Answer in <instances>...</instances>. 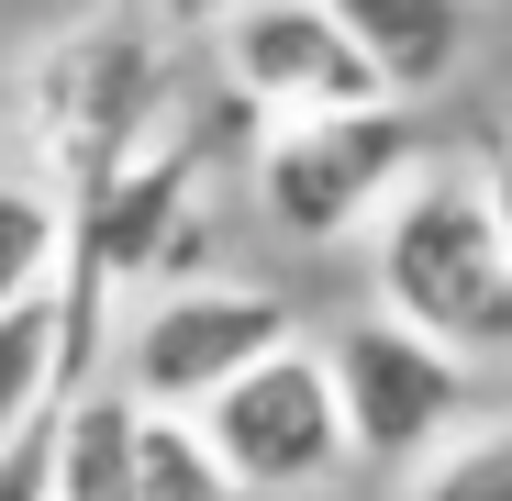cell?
<instances>
[{"mask_svg": "<svg viewBox=\"0 0 512 501\" xmlns=\"http://www.w3.org/2000/svg\"><path fill=\"white\" fill-rule=\"evenodd\" d=\"M490 145H501V156H512V101H501V134H490Z\"/></svg>", "mask_w": 512, "mask_h": 501, "instance_id": "2e32d148", "label": "cell"}, {"mask_svg": "<svg viewBox=\"0 0 512 501\" xmlns=\"http://www.w3.org/2000/svg\"><path fill=\"white\" fill-rule=\"evenodd\" d=\"M56 257H67V201L45 179H0V301L56 290Z\"/></svg>", "mask_w": 512, "mask_h": 501, "instance_id": "7c38bea8", "label": "cell"}, {"mask_svg": "<svg viewBox=\"0 0 512 501\" xmlns=\"http://www.w3.org/2000/svg\"><path fill=\"white\" fill-rule=\"evenodd\" d=\"M290 301L256 290V279H156V301L134 312L123 334V390L156 401V412H201L245 357L290 346Z\"/></svg>", "mask_w": 512, "mask_h": 501, "instance_id": "8992f818", "label": "cell"}, {"mask_svg": "<svg viewBox=\"0 0 512 501\" xmlns=\"http://www.w3.org/2000/svg\"><path fill=\"white\" fill-rule=\"evenodd\" d=\"M145 12H156V23H167V34H212V23H223V12H234V0H145Z\"/></svg>", "mask_w": 512, "mask_h": 501, "instance_id": "9a60e30c", "label": "cell"}, {"mask_svg": "<svg viewBox=\"0 0 512 501\" xmlns=\"http://www.w3.org/2000/svg\"><path fill=\"white\" fill-rule=\"evenodd\" d=\"M134 390L123 379H78L56 412V479L45 501H134Z\"/></svg>", "mask_w": 512, "mask_h": 501, "instance_id": "9c48e42d", "label": "cell"}, {"mask_svg": "<svg viewBox=\"0 0 512 501\" xmlns=\"http://www.w3.org/2000/svg\"><path fill=\"white\" fill-rule=\"evenodd\" d=\"M190 424L212 435V457L234 468L245 501H290V490H323L334 468H357L346 457V412H334V379H323V346H268V357H245Z\"/></svg>", "mask_w": 512, "mask_h": 501, "instance_id": "277c9868", "label": "cell"}, {"mask_svg": "<svg viewBox=\"0 0 512 501\" xmlns=\"http://www.w3.org/2000/svg\"><path fill=\"white\" fill-rule=\"evenodd\" d=\"M134 501H245L234 468L212 457V435L190 424V412H134Z\"/></svg>", "mask_w": 512, "mask_h": 501, "instance_id": "30bf717a", "label": "cell"}, {"mask_svg": "<svg viewBox=\"0 0 512 501\" xmlns=\"http://www.w3.org/2000/svg\"><path fill=\"white\" fill-rule=\"evenodd\" d=\"M412 501H512V412L501 424H457L412 468Z\"/></svg>", "mask_w": 512, "mask_h": 501, "instance_id": "4fadbf2b", "label": "cell"}, {"mask_svg": "<svg viewBox=\"0 0 512 501\" xmlns=\"http://www.w3.org/2000/svg\"><path fill=\"white\" fill-rule=\"evenodd\" d=\"M368 223H379L368 279H379L390 323L457 346L468 368L512 357V268H501V234H490V201H479V167H412Z\"/></svg>", "mask_w": 512, "mask_h": 501, "instance_id": "6da1fadb", "label": "cell"}, {"mask_svg": "<svg viewBox=\"0 0 512 501\" xmlns=\"http://www.w3.org/2000/svg\"><path fill=\"white\" fill-rule=\"evenodd\" d=\"M23 123H34V179L56 201H78L101 167L156 123V45L134 23H90L67 34L34 78H23Z\"/></svg>", "mask_w": 512, "mask_h": 501, "instance_id": "5b68a950", "label": "cell"}, {"mask_svg": "<svg viewBox=\"0 0 512 501\" xmlns=\"http://www.w3.org/2000/svg\"><path fill=\"white\" fill-rule=\"evenodd\" d=\"M223 45V78L245 112H346V101H390L379 67L346 45V23L323 12V0H234V12L212 23Z\"/></svg>", "mask_w": 512, "mask_h": 501, "instance_id": "52a82bcc", "label": "cell"}, {"mask_svg": "<svg viewBox=\"0 0 512 501\" xmlns=\"http://www.w3.org/2000/svg\"><path fill=\"white\" fill-rule=\"evenodd\" d=\"M323 12L346 23V45L379 67L390 101L446 90V78L468 67V45H479V0H323Z\"/></svg>", "mask_w": 512, "mask_h": 501, "instance_id": "ba28073f", "label": "cell"}, {"mask_svg": "<svg viewBox=\"0 0 512 501\" xmlns=\"http://www.w3.org/2000/svg\"><path fill=\"white\" fill-rule=\"evenodd\" d=\"M479 201H490V234H501V268H512V156H501V145L479 156Z\"/></svg>", "mask_w": 512, "mask_h": 501, "instance_id": "5bb4252c", "label": "cell"}, {"mask_svg": "<svg viewBox=\"0 0 512 501\" xmlns=\"http://www.w3.org/2000/svg\"><path fill=\"white\" fill-rule=\"evenodd\" d=\"M323 379H334V412H346V457H368V468H423L479 401V368L435 334L390 323L379 301L323 346Z\"/></svg>", "mask_w": 512, "mask_h": 501, "instance_id": "3957f363", "label": "cell"}, {"mask_svg": "<svg viewBox=\"0 0 512 501\" xmlns=\"http://www.w3.org/2000/svg\"><path fill=\"white\" fill-rule=\"evenodd\" d=\"M78 379H67V334H56V290H34V301H0V435L23 424V412H45V401H67Z\"/></svg>", "mask_w": 512, "mask_h": 501, "instance_id": "8fae6325", "label": "cell"}, {"mask_svg": "<svg viewBox=\"0 0 512 501\" xmlns=\"http://www.w3.org/2000/svg\"><path fill=\"white\" fill-rule=\"evenodd\" d=\"M423 167L412 101H346V112H279L256 145V212L290 245H346L401 179Z\"/></svg>", "mask_w": 512, "mask_h": 501, "instance_id": "7a4b0ae2", "label": "cell"}]
</instances>
